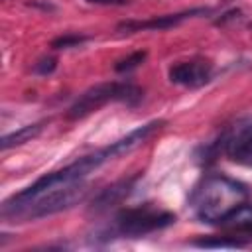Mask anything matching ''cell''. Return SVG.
<instances>
[{
    "label": "cell",
    "instance_id": "1",
    "mask_svg": "<svg viewBox=\"0 0 252 252\" xmlns=\"http://www.w3.org/2000/svg\"><path fill=\"white\" fill-rule=\"evenodd\" d=\"M248 195V189L224 175L207 177L191 193V205L197 219L209 224H217L228 211H232Z\"/></svg>",
    "mask_w": 252,
    "mask_h": 252
},
{
    "label": "cell",
    "instance_id": "2",
    "mask_svg": "<svg viewBox=\"0 0 252 252\" xmlns=\"http://www.w3.org/2000/svg\"><path fill=\"white\" fill-rule=\"evenodd\" d=\"M89 191H91L89 183L77 181V183L59 187V189H53V191L41 195L39 199L32 201L30 205H26L18 211H12L8 215H2V219L10 220V222H26V220H37L43 217H51V215L63 213V211L73 209L75 205L83 203L87 199Z\"/></svg>",
    "mask_w": 252,
    "mask_h": 252
},
{
    "label": "cell",
    "instance_id": "3",
    "mask_svg": "<svg viewBox=\"0 0 252 252\" xmlns=\"http://www.w3.org/2000/svg\"><path fill=\"white\" fill-rule=\"evenodd\" d=\"M142 96H144L142 89L132 85V83H116V81L100 83V85H94V87L87 89L69 106L65 116L69 120H81V118L89 116L91 112L98 110L100 106H104L110 100H120V102H126V104L134 106L142 100Z\"/></svg>",
    "mask_w": 252,
    "mask_h": 252
},
{
    "label": "cell",
    "instance_id": "4",
    "mask_svg": "<svg viewBox=\"0 0 252 252\" xmlns=\"http://www.w3.org/2000/svg\"><path fill=\"white\" fill-rule=\"evenodd\" d=\"M175 222V215L167 211H156L150 205L136 207V209H124L114 219V232L120 236L138 238L144 234H150L154 230L165 228Z\"/></svg>",
    "mask_w": 252,
    "mask_h": 252
},
{
    "label": "cell",
    "instance_id": "5",
    "mask_svg": "<svg viewBox=\"0 0 252 252\" xmlns=\"http://www.w3.org/2000/svg\"><path fill=\"white\" fill-rule=\"evenodd\" d=\"M209 8H193V10H185V12H179V14H165V16H158V18H152V20H124L118 24V32H124V33H134V32H142V30H167V28H173L177 24H181L183 20L187 18H193V16H199V14H207Z\"/></svg>",
    "mask_w": 252,
    "mask_h": 252
},
{
    "label": "cell",
    "instance_id": "6",
    "mask_svg": "<svg viewBox=\"0 0 252 252\" xmlns=\"http://www.w3.org/2000/svg\"><path fill=\"white\" fill-rule=\"evenodd\" d=\"M213 67L207 61H183L169 69V81L183 87H201L211 79Z\"/></svg>",
    "mask_w": 252,
    "mask_h": 252
},
{
    "label": "cell",
    "instance_id": "7",
    "mask_svg": "<svg viewBox=\"0 0 252 252\" xmlns=\"http://www.w3.org/2000/svg\"><path fill=\"white\" fill-rule=\"evenodd\" d=\"M224 150L232 161L252 167V122L236 128L234 134H226Z\"/></svg>",
    "mask_w": 252,
    "mask_h": 252
},
{
    "label": "cell",
    "instance_id": "8",
    "mask_svg": "<svg viewBox=\"0 0 252 252\" xmlns=\"http://www.w3.org/2000/svg\"><path fill=\"white\" fill-rule=\"evenodd\" d=\"M138 177H126V179H120L108 187H104L94 199H93V205H91V211L94 213H102V211H108L110 207L118 205L120 201H124L132 189H134V183H136Z\"/></svg>",
    "mask_w": 252,
    "mask_h": 252
},
{
    "label": "cell",
    "instance_id": "9",
    "mask_svg": "<svg viewBox=\"0 0 252 252\" xmlns=\"http://www.w3.org/2000/svg\"><path fill=\"white\" fill-rule=\"evenodd\" d=\"M163 124H165L163 120H152V122H148V124H144V126H138L136 130L128 132L124 138L112 142V144H110V150H112L114 158H120V156H124V154H130L132 150H136L138 146H142V144H144L154 132H158Z\"/></svg>",
    "mask_w": 252,
    "mask_h": 252
},
{
    "label": "cell",
    "instance_id": "10",
    "mask_svg": "<svg viewBox=\"0 0 252 252\" xmlns=\"http://www.w3.org/2000/svg\"><path fill=\"white\" fill-rule=\"evenodd\" d=\"M220 228L228 230L230 234H246L252 236V205H236L232 211H228L222 219L217 222Z\"/></svg>",
    "mask_w": 252,
    "mask_h": 252
},
{
    "label": "cell",
    "instance_id": "11",
    "mask_svg": "<svg viewBox=\"0 0 252 252\" xmlns=\"http://www.w3.org/2000/svg\"><path fill=\"white\" fill-rule=\"evenodd\" d=\"M45 124H47L45 120H41V122H33V124L22 126V128H18V130H14V132H10V134L2 136V140H0L2 150H10V148L22 146V144H26V142H30V140L37 138V136L43 132Z\"/></svg>",
    "mask_w": 252,
    "mask_h": 252
},
{
    "label": "cell",
    "instance_id": "12",
    "mask_svg": "<svg viewBox=\"0 0 252 252\" xmlns=\"http://www.w3.org/2000/svg\"><path fill=\"white\" fill-rule=\"evenodd\" d=\"M195 246L201 248H242L246 242L236 238V236H215V238H203V240H195Z\"/></svg>",
    "mask_w": 252,
    "mask_h": 252
},
{
    "label": "cell",
    "instance_id": "13",
    "mask_svg": "<svg viewBox=\"0 0 252 252\" xmlns=\"http://www.w3.org/2000/svg\"><path fill=\"white\" fill-rule=\"evenodd\" d=\"M89 39V35H81V33H65V35H59L51 41V47L53 49H67V47H75V45H81Z\"/></svg>",
    "mask_w": 252,
    "mask_h": 252
},
{
    "label": "cell",
    "instance_id": "14",
    "mask_svg": "<svg viewBox=\"0 0 252 252\" xmlns=\"http://www.w3.org/2000/svg\"><path fill=\"white\" fill-rule=\"evenodd\" d=\"M146 57H148L146 51H136V53H132V55H128V57H124V59H120V61L114 65V69H116L118 73L132 71V69H136L138 65H142Z\"/></svg>",
    "mask_w": 252,
    "mask_h": 252
},
{
    "label": "cell",
    "instance_id": "15",
    "mask_svg": "<svg viewBox=\"0 0 252 252\" xmlns=\"http://www.w3.org/2000/svg\"><path fill=\"white\" fill-rule=\"evenodd\" d=\"M55 67H57V59L55 57H43V59H39V63H35L33 71L37 75H49V73L55 71Z\"/></svg>",
    "mask_w": 252,
    "mask_h": 252
},
{
    "label": "cell",
    "instance_id": "16",
    "mask_svg": "<svg viewBox=\"0 0 252 252\" xmlns=\"http://www.w3.org/2000/svg\"><path fill=\"white\" fill-rule=\"evenodd\" d=\"M91 4H102V6H126L130 0H87Z\"/></svg>",
    "mask_w": 252,
    "mask_h": 252
}]
</instances>
